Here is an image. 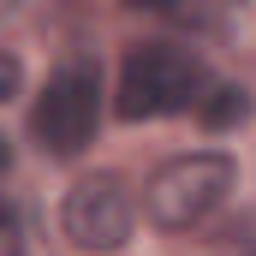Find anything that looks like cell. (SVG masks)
<instances>
[{"label": "cell", "mask_w": 256, "mask_h": 256, "mask_svg": "<svg viewBox=\"0 0 256 256\" xmlns=\"http://www.w3.org/2000/svg\"><path fill=\"white\" fill-rule=\"evenodd\" d=\"M202 96H208L202 60L179 48H131L120 66V120H167L202 108Z\"/></svg>", "instance_id": "obj_1"}, {"label": "cell", "mask_w": 256, "mask_h": 256, "mask_svg": "<svg viewBox=\"0 0 256 256\" xmlns=\"http://www.w3.org/2000/svg\"><path fill=\"white\" fill-rule=\"evenodd\" d=\"M196 120H202L208 131H226V126H238V120H250V96H244L238 84H220V90H208V96H202Z\"/></svg>", "instance_id": "obj_5"}, {"label": "cell", "mask_w": 256, "mask_h": 256, "mask_svg": "<svg viewBox=\"0 0 256 256\" xmlns=\"http://www.w3.org/2000/svg\"><path fill=\"white\" fill-rule=\"evenodd\" d=\"M18 84H24L18 54H0V102H12V96H18Z\"/></svg>", "instance_id": "obj_6"}, {"label": "cell", "mask_w": 256, "mask_h": 256, "mask_svg": "<svg viewBox=\"0 0 256 256\" xmlns=\"http://www.w3.org/2000/svg\"><path fill=\"white\" fill-rule=\"evenodd\" d=\"M96 114H102V78H96V66H60L48 78V90L36 96V108H30V137H36L42 155L72 161V155L90 149Z\"/></svg>", "instance_id": "obj_3"}, {"label": "cell", "mask_w": 256, "mask_h": 256, "mask_svg": "<svg viewBox=\"0 0 256 256\" xmlns=\"http://www.w3.org/2000/svg\"><path fill=\"white\" fill-rule=\"evenodd\" d=\"M131 6H149V12H173L179 0H131Z\"/></svg>", "instance_id": "obj_8"}, {"label": "cell", "mask_w": 256, "mask_h": 256, "mask_svg": "<svg viewBox=\"0 0 256 256\" xmlns=\"http://www.w3.org/2000/svg\"><path fill=\"white\" fill-rule=\"evenodd\" d=\"M232 161L226 155H173L167 167H155V179L143 185V208H149V220L155 226H167V232H185L196 220H208L226 191H232Z\"/></svg>", "instance_id": "obj_2"}, {"label": "cell", "mask_w": 256, "mask_h": 256, "mask_svg": "<svg viewBox=\"0 0 256 256\" xmlns=\"http://www.w3.org/2000/svg\"><path fill=\"white\" fill-rule=\"evenodd\" d=\"M131 191L114 179V173H96V179H78L66 191V208H60V226L78 250H120L131 238Z\"/></svg>", "instance_id": "obj_4"}, {"label": "cell", "mask_w": 256, "mask_h": 256, "mask_svg": "<svg viewBox=\"0 0 256 256\" xmlns=\"http://www.w3.org/2000/svg\"><path fill=\"white\" fill-rule=\"evenodd\" d=\"M6 256H24V232H18V208H6Z\"/></svg>", "instance_id": "obj_7"}]
</instances>
